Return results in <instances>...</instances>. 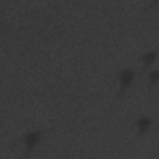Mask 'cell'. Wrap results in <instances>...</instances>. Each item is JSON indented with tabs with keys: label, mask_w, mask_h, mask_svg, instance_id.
Returning a JSON list of instances; mask_svg holds the SVG:
<instances>
[{
	"label": "cell",
	"mask_w": 159,
	"mask_h": 159,
	"mask_svg": "<svg viewBox=\"0 0 159 159\" xmlns=\"http://www.w3.org/2000/svg\"><path fill=\"white\" fill-rule=\"evenodd\" d=\"M134 78V73L131 70H125L123 71L120 76V82L121 87L123 89L127 88Z\"/></svg>",
	"instance_id": "obj_1"
},
{
	"label": "cell",
	"mask_w": 159,
	"mask_h": 159,
	"mask_svg": "<svg viewBox=\"0 0 159 159\" xmlns=\"http://www.w3.org/2000/svg\"><path fill=\"white\" fill-rule=\"evenodd\" d=\"M40 138L39 134L36 132H32L28 134L25 138V143L27 147L30 149L34 147V145L37 143Z\"/></svg>",
	"instance_id": "obj_2"
},
{
	"label": "cell",
	"mask_w": 159,
	"mask_h": 159,
	"mask_svg": "<svg viewBox=\"0 0 159 159\" xmlns=\"http://www.w3.org/2000/svg\"><path fill=\"white\" fill-rule=\"evenodd\" d=\"M149 124H150V120L148 119H145V118L141 119L139 121L137 124L140 132H143L144 130H145L148 128Z\"/></svg>",
	"instance_id": "obj_3"
},
{
	"label": "cell",
	"mask_w": 159,
	"mask_h": 159,
	"mask_svg": "<svg viewBox=\"0 0 159 159\" xmlns=\"http://www.w3.org/2000/svg\"><path fill=\"white\" fill-rule=\"evenodd\" d=\"M153 59H154L153 53H148V54H147L145 56L144 61L147 65H148V64H150L153 62Z\"/></svg>",
	"instance_id": "obj_4"
}]
</instances>
